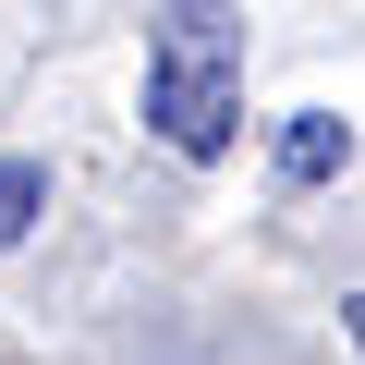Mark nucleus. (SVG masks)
Segmentation results:
<instances>
[{
	"mask_svg": "<svg viewBox=\"0 0 365 365\" xmlns=\"http://www.w3.org/2000/svg\"><path fill=\"white\" fill-rule=\"evenodd\" d=\"M353 353H365V292H353Z\"/></svg>",
	"mask_w": 365,
	"mask_h": 365,
	"instance_id": "20e7f679",
	"label": "nucleus"
},
{
	"mask_svg": "<svg viewBox=\"0 0 365 365\" xmlns=\"http://www.w3.org/2000/svg\"><path fill=\"white\" fill-rule=\"evenodd\" d=\"M353 158V134L329 122V110H292V134H280V182H292V195H304V182H329Z\"/></svg>",
	"mask_w": 365,
	"mask_h": 365,
	"instance_id": "f03ea898",
	"label": "nucleus"
},
{
	"mask_svg": "<svg viewBox=\"0 0 365 365\" xmlns=\"http://www.w3.org/2000/svg\"><path fill=\"white\" fill-rule=\"evenodd\" d=\"M146 122L170 158H220L244 122V13L232 0H170L146 37Z\"/></svg>",
	"mask_w": 365,
	"mask_h": 365,
	"instance_id": "f257e3e1",
	"label": "nucleus"
},
{
	"mask_svg": "<svg viewBox=\"0 0 365 365\" xmlns=\"http://www.w3.org/2000/svg\"><path fill=\"white\" fill-rule=\"evenodd\" d=\"M37 207H49V170H37V158H0V244H25Z\"/></svg>",
	"mask_w": 365,
	"mask_h": 365,
	"instance_id": "7ed1b4c3",
	"label": "nucleus"
}]
</instances>
